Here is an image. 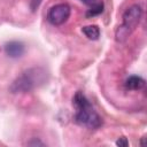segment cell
I'll return each mask as SVG.
<instances>
[{"mask_svg": "<svg viewBox=\"0 0 147 147\" xmlns=\"http://www.w3.org/2000/svg\"><path fill=\"white\" fill-rule=\"evenodd\" d=\"M72 105L76 108L74 115V122L80 126H85L90 130H96L102 125L101 116L95 111L92 103L80 91L76 92L72 98Z\"/></svg>", "mask_w": 147, "mask_h": 147, "instance_id": "cell-1", "label": "cell"}, {"mask_svg": "<svg viewBox=\"0 0 147 147\" xmlns=\"http://www.w3.org/2000/svg\"><path fill=\"white\" fill-rule=\"evenodd\" d=\"M103 8H105V5L102 1H96L94 5L90 6V9H87L85 16L87 18H91V17H94V16H98L100 14L103 13Z\"/></svg>", "mask_w": 147, "mask_h": 147, "instance_id": "cell-8", "label": "cell"}, {"mask_svg": "<svg viewBox=\"0 0 147 147\" xmlns=\"http://www.w3.org/2000/svg\"><path fill=\"white\" fill-rule=\"evenodd\" d=\"M41 3V0H31L30 1V8L32 11H36L39 7V5Z\"/></svg>", "mask_w": 147, "mask_h": 147, "instance_id": "cell-10", "label": "cell"}, {"mask_svg": "<svg viewBox=\"0 0 147 147\" xmlns=\"http://www.w3.org/2000/svg\"><path fill=\"white\" fill-rule=\"evenodd\" d=\"M28 145H29V146H36V145H39V146H44V142H41L40 140H38V139L33 138L31 141H29V142H28Z\"/></svg>", "mask_w": 147, "mask_h": 147, "instance_id": "cell-11", "label": "cell"}, {"mask_svg": "<svg viewBox=\"0 0 147 147\" xmlns=\"http://www.w3.org/2000/svg\"><path fill=\"white\" fill-rule=\"evenodd\" d=\"M70 13H71V8L68 3H57L49 8L46 18L52 25L57 26V25H62L68 21V18L70 17Z\"/></svg>", "mask_w": 147, "mask_h": 147, "instance_id": "cell-4", "label": "cell"}, {"mask_svg": "<svg viewBox=\"0 0 147 147\" xmlns=\"http://www.w3.org/2000/svg\"><path fill=\"white\" fill-rule=\"evenodd\" d=\"M82 32L86 36V38H88L90 40H98L100 37V29L98 25L93 24V25H86L82 28Z\"/></svg>", "mask_w": 147, "mask_h": 147, "instance_id": "cell-7", "label": "cell"}, {"mask_svg": "<svg viewBox=\"0 0 147 147\" xmlns=\"http://www.w3.org/2000/svg\"><path fill=\"white\" fill-rule=\"evenodd\" d=\"M80 2H83L84 5H87V6H92V5H94L98 0H79Z\"/></svg>", "mask_w": 147, "mask_h": 147, "instance_id": "cell-12", "label": "cell"}, {"mask_svg": "<svg viewBox=\"0 0 147 147\" xmlns=\"http://www.w3.org/2000/svg\"><path fill=\"white\" fill-rule=\"evenodd\" d=\"M116 145L119 146V147H127L129 146V141L125 137H121L116 140Z\"/></svg>", "mask_w": 147, "mask_h": 147, "instance_id": "cell-9", "label": "cell"}, {"mask_svg": "<svg viewBox=\"0 0 147 147\" xmlns=\"http://www.w3.org/2000/svg\"><path fill=\"white\" fill-rule=\"evenodd\" d=\"M46 80V71L41 68H30L22 72L9 86L10 93H26L40 86Z\"/></svg>", "mask_w": 147, "mask_h": 147, "instance_id": "cell-2", "label": "cell"}, {"mask_svg": "<svg viewBox=\"0 0 147 147\" xmlns=\"http://www.w3.org/2000/svg\"><path fill=\"white\" fill-rule=\"evenodd\" d=\"M145 79L140 76H137V75H132V76H129L125 80V87L127 90H131V91H139L141 88L145 87Z\"/></svg>", "mask_w": 147, "mask_h": 147, "instance_id": "cell-6", "label": "cell"}, {"mask_svg": "<svg viewBox=\"0 0 147 147\" xmlns=\"http://www.w3.org/2000/svg\"><path fill=\"white\" fill-rule=\"evenodd\" d=\"M142 16V7L138 3L130 6L122 16V25L116 30L115 37L116 41L123 42L131 34V32L137 28Z\"/></svg>", "mask_w": 147, "mask_h": 147, "instance_id": "cell-3", "label": "cell"}, {"mask_svg": "<svg viewBox=\"0 0 147 147\" xmlns=\"http://www.w3.org/2000/svg\"><path fill=\"white\" fill-rule=\"evenodd\" d=\"M3 49H5V53H6L7 56H9L11 59H18L24 54L25 46L22 41L13 40V41H9V42L5 44Z\"/></svg>", "mask_w": 147, "mask_h": 147, "instance_id": "cell-5", "label": "cell"}]
</instances>
